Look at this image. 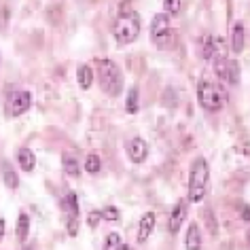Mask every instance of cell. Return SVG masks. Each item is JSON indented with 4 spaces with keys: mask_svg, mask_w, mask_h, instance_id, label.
<instances>
[{
    "mask_svg": "<svg viewBox=\"0 0 250 250\" xmlns=\"http://www.w3.org/2000/svg\"><path fill=\"white\" fill-rule=\"evenodd\" d=\"M140 15L136 11H123V13L117 15L115 23H112V36L119 45H129L140 36Z\"/></svg>",
    "mask_w": 250,
    "mask_h": 250,
    "instance_id": "obj_1",
    "label": "cell"
},
{
    "mask_svg": "<svg viewBox=\"0 0 250 250\" xmlns=\"http://www.w3.org/2000/svg\"><path fill=\"white\" fill-rule=\"evenodd\" d=\"M208 180H210L208 161L204 157H197L191 164V172H189V202L191 204H199L206 197Z\"/></svg>",
    "mask_w": 250,
    "mask_h": 250,
    "instance_id": "obj_2",
    "label": "cell"
},
{
    "mask_svg": "<svg viewBox=\"0 0 250 250\" xmlns=\"http://www.w3.org/2000/svg\"><path fill=\"white\" fill-rule=\"evenodd\" d=\"M197 100L204 110L216 112L227 102V91L223 89L221 83H214V81H210V79H202L197 85Z\"/></svg>",
    "mask_w": 250,
    "mask_h": 250,
    "instance_id": "obj_3",
    "label": "cell"
},
{
    "mask_svg": "<svg viewBox=\"0 0 250 250\" xmlns=\"http://www.w3.org/2000/svg\"><path fill=\"white\" fill-rule=\"evenodd\" d=\"M98 79L102 83V89L108 96H119L123 89V72L112 60H100L98 62Z\"/></svg>",
    "mask_w": 250,
    "mask_h": 250,
    "instance_id": "obj_4",
    "label": "cell"
},
{
    "mask_svg": "<svg viewBox=\"0 0 250 250\" xmlns=\"http://www.w3.org/2000/svg\"><path fill=\"white\" fill-rule=\"evenodd\" d=\"M60 208H62V218H64L66 231L74 237L79 233V199H77V193H66L64 199H62V204H60Z\"/></svg>",
    "mask_w": 250,
    "mask_h": 250,
    "instance_id": "obj_5",
    "label": "cell"
},
{
    "mask_svg": "<svg viewBox=\"0 0 250 250\" xmlns=\"http://www.w3.org/2000/svg\"><path fill=\"white\" fill-rule=\"evenodd\" d=\"M212 60H214L216 77L221 79L223 83L237 85V81H240V64H237L235 60H227V55H223V53H216Z\"/></svg>",
    "mask_w": 250,
    "mask_h": 250,
    "instance_id": "obj_6",
    "label": "cell"
},
{
    "mask_svg": "<svg viewBox=\"0 0 250 250\" xmlns=\"http://www.w3.org/2000/svg\"><path fill=\"white\" fill-rule=\"evenodd\" d=\"M172 39V26H170V17L166 13H157L151 21V41L157 45L166 47V41Z\"/></svg>",
    "mask_w": 250,
    "mask_h": 250,
    "instance_id": "obj_7",
    "label": "cell"
},
{
    "mask_svg": "<svg viewBox=\"0 0 250 250\" xmlns=\"http://www.w3.org/2000/svg\"><path fill=\"white\" fill-rule=\"evenodd\" d=\"M32 106V96L30 91H11L7 100V115L9 117H21L23 112L30 110Z\"/></svg>",
    "mask_w": 250,
    "mask_h": 250,
    "instance_id": "obj_8",
    "label": "cell"
},
{
    "mask_svg": "<svg viewBox=\"0 0 250 250\" xmlns=\"http://www.w3.org/2000/svg\"><path fill=\"white\" fill-rule=\"evenodd\" d=\"M127 157L134 164H142L148 157V145L145 138H132L127 142Z\"/></svg>",
    "mask_w": 250,
    "mask_h": 250,
    "instance_id": "obj_9",
    "label": "cell"
},
{
    "mask_svg": "<svg viewBox=\"0 0 250 250\" xmlns=\"http://www.w3.org/2000/svg\"><path fill=\"white\" fill-rule=\"evenodd\" d=\"M218 51H221V39H214L212 34H204L199 39V55H202V60H212Z\"/></svg>",
    "mask_w": 250,
    "mask_h": 250,
    "instance_id": "obj_10",
    "label": "cell"
},
{
    "mask_svg": "<svg viewBox=\"0 0 250 250\" xmlns=\"http://www.w3.org/2000/svg\"><path fill=\"white\" fill-rule=\"evenodd\" d=\"M244 47H246V26L244 21H235L231 28V51L242 53Z\"/></svg>",
    "mask_w": 250,
    "mask_h": 250,
    "instance_id": "obj_11",
    "label": "cell"
},
{
    "mask_svg": "<svg viewBox=\"0 0 250 250\" xmlns=\"http://www.w3.org/2000/svg\"><path fill=\"white\" fill-rule=\"evenodd\" d=\"M187 218V202L185 199H180V202L174 206L172 214H170V223H167V229H170V233H178L180 225Z\"/></svg>",
    "mask_w": 250,
    "mask_h": 250,
    "instance_id": "obj_12",
    "label": "cell"
},
{
    "mask_svg": "<svg viewBox=\"0 0 250 250\" xmlns=\"http://www.w3.org/2000/svg\"><path fill=\"white\" fill-rule=\"evenodd\" d=\"M153 229H155V214L153 212H146V214L140 218V225H138V242L145 244L148 240V235L153 233Z\"/></svg>",
    "mask_w": 250,
    "mask_h": 250,
    "instance_id": "obj_13",
    "label": "cell"
},
{
    "mask_svg": "<svg viewBox=\"0 0 250 250\" xmlns=\"http://www.w3.org/2000/svg\"><path fill=\"white\" fill-rule=\"evenodd\" d=\"M185 246H187V250H202V231H199L197 223H191L189 229H187Z\"/></svg>",
    "mask_w": 250,
    "mask_h": 250,
    "instance_id": "obj_14",
    "label": "cell"
},
{
    "mask_svg": "<svg viewBox=\"0 0 250 250\" xmlns=\"http://www.w3.org/2000/svg\"><path fill=\"white\" fill-rule=\"evenodd\" d=\"M0 176H2L4 185H7L9 189H17V187H20V176H17V172L13 170V166H11L9 161L0 164Z\"/></svg>",
    "mask_w": 250,
    "mask_h": 250,
    "instance_id": "obj_15",
    "label": "cell"
},
{
    "mask_svg": "<svg viewBox=\"0 0 250 250\" xmlns=\"http://www.w3.org/2000/svg\"><path fill=\"white\" fill-rule=\"evenodd\" d=\"M17 164H20L23 172H32L36 166V155L30 151V148H20V151H17Z\"/></svg>",
    "mask_w": 250,
    "mask_h": 250,
    "instance_id": "obj_16",
    "label": "cell"
},
{
    "mask_svg": "<svg viewBox=\"0 0 250 250\" xmlns=\"http://www.w3.org/2000/svg\"><path fill=\"white\" fill-rule=\"evenodd\" d=\"M62 167H64V172L68 176H79L81 174L79 159H77V155H72V153H64V157H62Z\"/></svg>",
    "mask_w": 250,
    "mask_h": 250,
    "instance_id": "obj_17",
    "label": "cell"
},
{
    "mask_svg": "<svg viewBox=\"0 0 250 250\" xmlns=\"http://www.w3.org/2000/svg\"><path fill=\"white\" fill-rule=\"evenodd\" d=\"M77 81H79V85H81V89H89V87L93 85V70L87 64H81L79 66V70H77Z\"/></svg>",
    "mask_w": 250,
    "mask_h": 250,
    "instance_id": "obj_18",
    "label": "cell"
},
{
    "mask_svg": "<svg viewBox=\"0 0 250 250\" xmlns=\"http://www.w3.org/2000/svg\"><path fill=\"white\" fill-rule=\"evenodd\" d=\"M15 235L20 242H26L30 235V216L28 214H20L17 218V227H15Z\"/></svg>",
    "mask_w": 250,
    "mask_h": 250,
    "instance_id": "obj_19",
    "label": "cell"
},
{
    "mask_svg": "<svg viewBox=\"0 0 250 250\" xmlns=\"http://www.w3.org/2000/svg\"><path fill=\"white\" fill-rule=\"evenodd\" d=\"M125 110H127L129 115L138 112V89H136V87H132V89L127 91V100H125Z\"/></svg>",
    "mask_w": 250,
    "mask_h": 250,
    "instance_id": "obj_20",
    "label": "cell"
},
{
    "mask_svg": "<svg viewBox=\"0 0 250 250\" xmlns=\"http://www.w3.org/2000/svg\"><path fill=\"white\" fill-rule=\"evenodd\" d=\"M83 170L87 174H98L100 170H102V161H100L98 155H87V159H85V167Z\"/></svg>",
    "mask_w": 250,
    "mask_h": 250,
    "instance_id": "obj_21",
    "label": "cell"
},
{
    "mask_svg": "<svg viewBox=\"0 0 250 250\" xmlns=\"http://www.w3.org/2000/svg\"><path fill=\"white\" fill-rule=\"evenodd\" d=\"M180 9H183V0H164V11L167 17L180 15Z\"/></svg>",
    "mask_w": 250,
    "mask_h": 250,
    "instance_id": "obj_22",
    "label": "cell"
},
{
    "mask_svg": "<svg viewBox=\"0 0 250 250\" xmlns=\"http://www.w3.org/2000/svg\"><path fill=\"white\" fill-rule=\"evenodd\" d=\"M121 235L117 233V231H112V233L106 235V242H104V250H119V246H121Z\"/></svg>",
    "mask_w": 250,
    "mask_h": 250,
    "instance_id": "obj_23",
    "label": "cell"
},
{
    "mask_svg": "<svg viewBox=\"0 0 250 250\" xmlns=\"http://www.w3.org/2000/svg\"><path fill=\"white\" fill-rule=\"evenodd\" d=\"M119 210L115 208V206H106V208L102 210V218H106V221H110V223H115V221H119Z\"/></svg>",
    "mask_w": 250,
    "mask_h": 250,
    "instance_id": "obj_24",
    "label": "cell"
},
{
    "mask_svg": "<svg viewBox=\"0 0 250 250\" xmlns=\"http://www.w3.org/2000/svg\"><path fill=\"white\" fill-rule=\"evenodd\" d=\"M100 221H102V212H98V210H91L89 214H87V225H89V229H96Z\"/></svg>",
    "mask_w": 250,
    "mask_h": 250,
    "instance_id": "obj_25",
    "label": "cell"
},
{
    "mask_svg": "<svg viewBox=\"0 0 250 250\" xmlns=\"http://www.w3.org/2000/svg\"><path fill=\"white\" fill-rule=\"evenodd\" d=\"M4 231H7V221L0 218V242H2V237H4Z\"/></svg>",
    "mask_w": 250,
    "mask_h": 250,
    "instance_id": "obj_26",
    "label": "cell"
},
{
    "mask_svg": "<svg viewBox=\"0 0 250 250\" xmlns=\"http://www.w3.org/2000/svg\"><path fill=\"white\" fill-rule=\"evenodd\" d=\"M119 250H134V248L127 246V244H121V246H119Z\"/></svg>",
    "mask_w": 250,
    "mask_h": 250,
    "instance_id": "obj_27",
    "label": "cell"
}]
</instances>
